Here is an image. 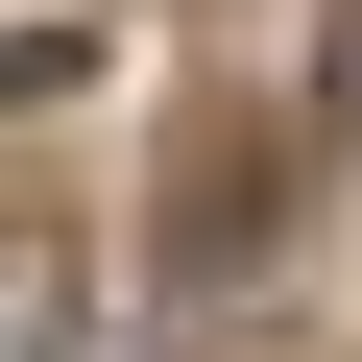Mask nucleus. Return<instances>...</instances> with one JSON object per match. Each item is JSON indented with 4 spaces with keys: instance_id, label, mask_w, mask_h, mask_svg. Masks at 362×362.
Here are the masks:
<instances>
[{
    "instance_id": "f257e3e1",
    "label": "nucleus",
    "mask_w": 362,
    "mask_h": 362,
    "mask_svg": "<svg viewBox=\"0 0 362 362\" xmlns=\"http://www.w3.org/2000/svg\"><path fill=\"white\" fill-rule=\"evenodd\" d=\"M0 362H73V290H49L25 242H0Z\"/></svg>"
},
{
    "instance_id": "f03ea898",
    "label": "nucleus",
    "mask_w": 362,
    "mask_h": 362,
    "mask_svg": "<svg viewBox=\"0 0 362 362\" xmlns=\"http://www.w3.org/2000/svg\"><path fill=\"white\" fill-rule=\"evenodd\" d=\"M97 73V25H0V121H25V97H73Z\"/></svg>"
}]
</instances>
